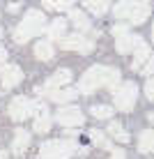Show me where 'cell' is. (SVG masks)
I'll use <instances>...</instances> for the list:
<instances>
[{"mask_svg":"<svg viewBox=\"0 0 154 159\" xmlns=\"http://www.w3.org/2000/svg\"><path fill=\"white\" fill-rule=\"evenodd\" d=\"M136 99H138V85L134 81H124V83H117L113 88V102L117 111H124V113L134 111Z\"/></svg>","mask_w":154,"mask_h":159,"instance_id":"5b68a950","label":"cell"},{"mask_svg":"<svg viewBox=\"0 0 154 159\" xmlns=\"http://www.w3.org/2000/svg\"><path fill=\"white\" fill-rule=\"evenodd\" d=\"M60 44H62V48H67V51H76V53H83V56L92 53V48H95V42L83 37L81 32H74V35H69V37H62Z\"/></svg>","mask_w":154,"mask_h":159,"instance_id":"8992f818","label":"cell"},{"mask_svg":"<svg viewBox=\"0 0 154 159\" xmlns=\"http://www.w3.org/2000/svg\"><path fill=\"white\" fill-rule=\"evenodd\" d=\"M143 74H145L147 79H150V76H154V56H150V60L143 65Z\"/></svg>","mask_w":154,"mask_h":159,"instance_id":"484cf974","label":"cell"},{"mask_svg":"<svg viewBox=\"0 0 154 159\" xmlns=\"http://www.w3.org/2000/svg\"><path fill=\"white\" fill-rule=\"evenodd\" d=\"M111 32H113L115 37H120V35H126V32H129V25H126V23H115L113 28H111Z\"/></svg>","mask_w":154,"mask_h":159,"instance_id":"d4e9b609","label":"cell"},{"mask_svg":"<svg viewBox=\"0 0 154 159\" xmlns=\"http://www.w3.org/2000/svg\"><path fill=\"white\" fill-rule=\"evenodd\" d=\"M150 12H152L150 0H120L113 7L115 19L124 21V23H131V25L145 23L150 19Z\"/></svg>","mask_w":154,"mask_h":159,"instance_id":"7a4b0ae2","label":"cell"},{"mask_svg":"<svg viewBox=\"0 0 154 159\" xmlns=\"http://www.w3.org/2000/svg\"><path fill=\"white\" fill-rule=\"evenodd\" d=\"M21 81H23V72H21V67H16V65H2V72H0V83H2L5 90L19 85Z\"/></svg>","mask_w":154,"mask_h":159,"instance_id":"9c48e42d","label":"cell"},{"mask_svg":"<svg viewBox=\"0 0 154 159\" xmlns=\"http://www.w3.org/2000/svg\"><path fill=\"white\" fill-rule=\"evenodd\" d=\"M64 30H67V21H64V19H55V21H53V23L46 28V32H48V42L62 39V37H64Z\"/></svg>","mask_w":154,"mask_h":159,"instance_id":"e0dca14e","label":"cell"},{"mask_svg":"<svg viewBox=\"0 0 154 159\" xmlns=\"http://www.w3.org/2000/svg\"><path fill=\"white\" fill-rule=\"evenodd\" d=\"M108 136L115 139V141H120V143H126V141H129V131L120 122H108Z\"/></svg>","mask_w":154,"mask_h":159,"instance_id":"d6986e66","label":"cell"},{"mask_svg":"<svg viewBox=\"0 0 154 159\" xmlns=\"http://www.w3.org/2000/svg\"><path fill=\"white\" fill-rule=\"evenodd\" d=\"M150 56H152V53H150V46H147V44L143 42L140 46L134 51V62H131V69H134V72H140V69H143V65H145L147 60H150Z\"/></svg>","mask_w":154,"mask_h":159,"instance_id":"5bb4252c","label":"cell"},{"mask_svg":"<svg viewBox=\"0 0 154 159\" xmlns=\"http://www.w3.org/2000/svg\"><path fill=\"white\" fill-rule=\"evenodd\" d=\"M83 5L87 7V12H92L95 16H103L108 12V0H83Z\"/></svg>","mask_w":154,"mask_h":159,"instance_id":"ffe728a7","label":"cell"},{"mask_svg":"<svg viewBox=\"0 0 154 159\" xmlns=\"http://www.w3.org/2000/svg\"><path fill=\"white\" fill-rule=\"evenodd\" d=\"M138 150L143 155H154V129H145L138 136Z\"/></svg>","mask_w":154,"mask_h":159,"instance_id":"9a60e30c","label":"cell"},{"mask_svg":"<svg viewBox=\"0 0 154 159\" xmlns=\"http://www.w3.org/2000/svg\"><path fill=\"white\" fill-rule=\"evenodd\" d=\"M90 113H92L97 120H111L113 113H115V108H113V106H106V104H95V106L90 108Z\"/></svg>","mask_w":154,"mask_h":159,"instance_id":"44dd1931","label":"cell"},{"mask_svg":"<svg viewBox=\"0 0 154 159\" xmlns=\"http://www.w3.org/2000/svg\"><path fill=\"white\" fill-rule=\"evenodd\" d=\"M0 37H2V28H0Z\"/></svg>","mask_w":154,"mask_h":159,"instance_id":"836d02e7","label":"cell"},{"mask_svg":"<svg viewBox=\"0 0 154 159\" xmlns=\"http://www.w3.org/2000/svg\"><path fill=\"white\" fill-rule=\"evenodd\" d=\"M140 44H143V37L131 35V32L115 37V48H117V53H122V56H126V53H131V51H136Z\"/></svg>","mask_w":154,"mask_h":159,"instance_id":"30bf717a","label":"cell"},{"mask_svg":"<svg viewBox=\"0 0 154 159\" xmlns=\"http://www.w3.org/2000/svg\"><path fill=\"white\" fill-rule=\"evenodd\" d=\"M44 95H48V99L55 102V104H67V102L78 97V90L67 85V88H55V90H44Z\"/></svg>","mask_w":154,"mask_h":159,"instance_id":"7c38bea8","label":"cell"},{"mask_svg":"<svg viewBox=\"0 0 154 159\" xmlns=\"http://www.w3.org/2000/svg\"><path fill=\"white\" fill-rule=\"evenodd\" d=\"M9 116H12L14 122H23L25 118L32 116V102L28 97H14L9 102Z\"/></svg>","mask_w":154,"mask_h":159,"instance_id":"52a82bcc","label":"cell"},{"mask_svg":"<svg viewBox=\"0 0 154 159\" xmlns=\"http://www.w3.org/2000/svg\"><path fill=\"white\" fill-rule=\"evenodd\" d=\"M71 83V69H58L51 79L46 81V88H37V92H44V90H55V88H64Z\"/></svg>","mask_w":154,"mask_h":159,"instance_id":"8fae6325","label":"cell"},{"mask_svg":"<svg viewBox=\"0 0 154 159\" xmlns=\"http://www.w3.org/2000/svg\"><path fill=\"white\" fill-rule=\"evenodd\" d=\"M0 159H7V152L5 150H0Z\"/></svg>","mask_w":154,"mask_h":159,"instance_id":"1f68e13d","label":"cell"},{"mask_svg":"<svg viewBox=\"0 0 154 159\" xmlns=\"http://www.w3.org/2000/svg\"><path fill=\"white\" fill-rule=\"evenodd\" d=\"M145 95H147V99H150V102H154V76L147 79V83H145Z\"/></svg>","mask_w":154,"mask_h":159,"instance_id":"4316f807","label":"cell"},{"mask_svg":"<svg viewBox=\"0 0 154 159\" xmlns=\"http://www.w3.org/2000/svg\"><path fill=\"white\" fill-rule=\"evenodd\" d=\"M32 129H35L37 134H46V131L51 129V116H42V118H35V125H32Z\"/></svg>","mask_w":154,"mask_h":159,"instance_id":"cb8c5ba5","label":"cell"},{"mask_svg":"<svg viewBox=\"0 0 154 159\" xmlns=\"http://www.w3.org/2000/svg\"><path fill=\"white\" fill-rule=\"evenodd\" d=\"M81 152V148L74 141L67 139H55V141H44L39 148V157L42 159H69L71 155Z\"/></svg>","mask_w":154,"mask_h":159,"instance_id":"277c9868","label":"cell"},{"mask_svg":"<svg viewBox=\"0 0 154 159\" xmlns=\"http://www.w3.org/2000/svg\"><path fill=\"white\" fill-rule=\"evenodd\" d=\"M35 56L39 58V60H51L53 56H55V48H53V44L48 42V39L37 42L35 44Z\"/></svg>","mask_w":154,"mask_h":159,"instance_id":"ac0fdd59","label":"cell"},{"mask_svg":"<svg viewBox=\"0 0 154 159\" xmlns=\"http://www.w3.org/2000/svg\"><path fill=\"white\" fill-rule=\"evenodd\" d=\"M69 21H71V23H74L78 30H90V28H92V23H90V19H87V14L81 12V9H74V7L69 9Z\"/></svg>","mask_w":154,"mask_h":159,"instance_id":"2e32d148","label":"cell"},{"mask_svg":"<svg viewBox=\"0 0 154 159\" xmlns=\"http://www.w3.org/2000/svg\"><path fill=\"white\" fill-rule=\"evenodd\" d=\"M28 145H30V131L19 127L16 134H14V141H12V152L16 157H21L25 150H28Z\"/></svg>","mask_w":154,"mask_h":159,"instance_id":"4fadbf2b","label":"cell"},{"mask_svg":"<svg viewBox=\"0 0 154 159\" xmlns=\"http://www.w3.org/2000/svg\"><path fill=\"white\" fill-rule=\"evenodd\" d=\"M120 81H122V74H120L117 67L95 65V67H90L83 76H81L78 92H83V95H92V92H97L99 88H111V90H113Z\"/></svg>","mask_w":154,"mask_h":159,"instance_id":"6da1fadb","label":"cell"},{"mask_svg":"<svg viewBox=\"0 0 154 159\" xmlns=\"http://www.w3.org/2000/svg\"><path fill=\"white\" fill-rule=\"evenodd\" d=\"M108 152H111V157H113V159H124V157H126L122 148H111Z\"/></svg>","mask_w":154,"mask_h":159,"instance_id":"83f0119b","label":"cell"},{"mask_svg":"<svg viewBox=\"0 0 154 159\" xmlns=\"http://www.w3.org/2000/svg\"><path fill=\"white\" fill-rule=\"evenodd\" d=\"M44 30H46V16H44V12L30 9V12L23 16V21L14 28V42L16 44H25L28 39H32V37L42 35Z\"/></svg>","mask_w":154,"mask_h":159,"instance_id":"3957f363","label":"cell"},{"mask_svg":"<svg viewBox=\"0 0 154 159\" xmlns=\"http://www.w3.org/2000/svg\"><path fill=\"white\" fill-rule=\"evenodd\" d=\"M55 120L64 127H78V125H83V111L78 106H62L58 108Z\"/></svg>","mask_w":154,"mask_h":159,"instance_id":"ba28073f","label":"cell"},{"mask_svg":"<svg viewBox=\"0 0 154 159\" xmlns=\"http://www.w3.org/2000/svg\"><path fill=\"white\" fill-rule=\"evenodd\" d=\"M90 139H92V143H95L97 148H106V150H111V141L106 139V134L103 131H99V129H90Z\"/></svg>","mask_w":154,"mask_h":159,"instance_id":"603a6c76","label":"cell"},{"mask_svg":"<svg viewBox=\"0 0 154 159\" xmlns=\"http://www.w3.org/2000/svg\"><path fill=\"white\" fill-rule=\"evenodd\" d=\"M147 120H150V122L154 125V113H147Z\"/></svg>","mask_w":154,"mask_h":159,"instance_id":"4dcf8cb0","label":"cell"},{"mask_svg":"<svg viewBox=\"0 0 154 159\" xmlns=\"http://www.w3.org/2000/svg\"><path fill=\"white\" fill-rule=\"evenodd\" d=\"M21 7H23L21 2H12V5H7V12L9 14H16V12H21Z\"/></svg>","mask_w":154,"mask_h":159,"instance_id":"f1b7e54d","label":"cell"},{"mask_svg":"<svg viewBox=\"0 0 154 159\" xmlns=\"http://www.w3.org/2000/svg\"><path fill=\"white\" fill-rule=\"evenodd\" d=\"M5 60H7V51H5V46L0 44V65H2Z\"/></svg>","mask_w":154,"mask_h":159,"instance_id":"f546056e","label":"cell"},{"mask_svg":"<svg viewBox=\"0 0 154 159\" xmlns=\"http://www.w3.org/2000/svg\"><path fill=\"white\" fill-rule=\"evenodd\" d=\"M152 42H154V25H152Z\"/></svg>","mask_w":154,"mask_h":159,"instance_id":"d6a6232c","label":"cell"},{"mask_svg":"<svg viewBox=\"0 0 154 159\" xmlns=\"http://www.w3.org/2000/svg\"><path fill=\"white\" fill-rule=\"evenodd\" d=\"M76 0H42V5L46 9H53V12H64V9H71Z\"/></svg>","mask_w":154,"mask_h":159,"instance_id":"7402d4cb","label":"cell"}]
</instances>
